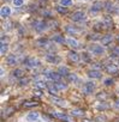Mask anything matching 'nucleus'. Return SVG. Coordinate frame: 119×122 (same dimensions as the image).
<instances>
[{
	"label": "nucleus",
	"instance_id": "1",
	"mask_svg": "<svg viewBox=\"0 0 119 122\" xmlns=\"http://www.w3.org/2000/svg\"><path fill=\"white\" fill-rule=\"evenodd\" d=\"M47 79H49V80H53V81H60L62 80V74L60 73H57V72H52V71H47V72H45V74H43Z\"/></svg>",
	"mask_w": 119,
	"mask_h": 122
},
{
	"label": "nucleus",
	"instance_id": "2",
	"mask_svg": "<svg viewBox=\"0 0 119 122\" xmlns=\"http://www.w3.org/2000/svg\"><path fill=\"white\" fill-rule=\"evenodd\" d=\"M89 51L93 53L94 55H101L105 53V48L102 46H97V44H91L89 47Z\"/></svg>",
	"mask_w": 119,
	"mask_h": 122
},
{
	"label": "nucleus",
	"instance_id": "3",
	"mask_svg": "<svg viewBox=\"0 0 119 122\" xmlns=\"http://www.w3.org/2000/svg\"><path fill=\"white\" fill-rule=\"evenodd\" d=\"M70 18H71L74 22H82V20L85 19V15H84V12H82V11H76V12H74V13L71 15Z\"/></svg>",
	"mask_w": 119,
	"mask_h": 122
},
{
	"label": "nucleus",
	"instance_id": "4",
	"mask_svg": "<svg viewBox=\"0 0 119 122\" xmlns=\"http://www.w3.org/2000/svg\"><path fill=\"white\" fill-rule=\"evenodd\" d=\"M24 65L28 66V67H30V68H34V67H37L40 65V62L35 57H27L24 60Z\"/></svg>",
	"mask_w": 119,
	"mask_h": 122
},
{
	"label": "nucleus",
	"instance_id": "5",
	"mask_svg": "<svg viewBox=\"0 0 119 122\" xmlns=\"http://www.w3.org/2000/svg\"><path fill=\"white\" fill-rule=\"evenodd\" d=\"M34 28H35V30H36L37 32H42L43 30L47 29V23L43 22V20H41V22H35V23H34Z\"/></svg>",
	"mask_w": 119,
	"mask_h": 122
},
{
	"label": "nucleus",
	"instance_id": "6",
	"mask_svg": "<svg viewBox=\"0 0 119 122\" xmlns=\"http://www.w3.org/2000/svg\"><path fill=\"white\" fill-rule=\"evenodd\" d=\"M52 115H53L54 117H57V118L64 120L65 122H72V120H71L69 116H66L65 114H62V112H57V111H53V112H52Z\"/></svg>",
	"mask_w": 119,
	"mask_h": 122
},
{
	"label": "nucleus",
	"instance_id": "7",
	"mask_svg": "<svg viewBox=\"0 0 119 122\" xmlns=\"http://www.w3.org/2000/svg\"><path fill=\"white\" fill-rule=\"evenodd\" d=\"M94 90H95V84H94L93 81H88V83L84 84V92H85L87 95L91 93Z\"/></svg>",
	"mask_w": 119,
	"mask_h": 122
},
{
	"label": "nucleus",
	"instance_id": "8",
	"mask_svg": "<svg viewBox=\"0 0 119 122\" xmlns=\"http://www.w3.org/2000/svg\"><path fill=\"white\" fill-rule=\"evenodd\" d=\"M46 61H47V62H49V64H58L59 61H60V57L57 56V55L49 54V55L46 56Z\"/></svg>",
	"mask_w": 119,
	"mask_h": 122
},
{
	"label": "nucleus",
	"instance_id": "9",
	"mask_svg": "<svg viewBox=\"0 0 119 122\" xmlns=\"http://www.w3.org/2000/svg\"><path fill=\"white\" fill-rule=\"evenodd\" d=\"M88 77L91 79H99V78H101V72L97 70H90V71H88Z\"/></svg>",
	"mask_w": 119,
	"mask_h": 122
},
{
	"label": "nucleus",
	"instance_id": "10",
	"mask_svg": "<svg viewBox=\"0 0 119 122\" xmlns=\"http://www.w3.org/2000/svg\"><path fill=\"white\" fill-rule=\"evenodd\" d=\"M10 15H11V9L9 6H3L1 10H0V16L5 18V17H9Z\"/></svg>",
	"mask_w": 119,
	"mask_h": 122
},
{
	"label": "nucleus",
	"instance_id": "11",
	"mask_svg": "<svg viewBox=\"0 0 119 122\" xmlns=\"http://www.w3.org/2000/svg\"><path fill=\"white\" fill-rule=\"evenodd\" d=\"M66 43H68L70 47H72V48H78V47H79V42H78L77 40L72 38V37L66 38Z\"/></svg>",
	"mask_w": 119,
	"mask_h": 122
},
{
	"label": "nucleus",
	"instance_id": "12",
	"mask_svg": "<svg viewBox=\"0 0 119 122\" xmlns=\"http://www.w3.org/2000/svg\"><path fill=\"white\" fill-rule=\"evenodd\" d=\"M39 120V112H29L27 115V121L28 122H35Z\"/></svg>",
	"mask_w": 119,
	"mask_h": 122
},
{
	"label": "nucleus",
	"instance_id": "13",
	"mask_svg": "<svg viewBox=\"0 0 119 122\" xmlns=\"http://www.w3.org/2000/svg\"><path fill=\"white\" fill-rule=\"evenodd\" d=\"M48 85L45 83V81H42V80H40L39 78H35V87H37V89H40V90H43V89H46Z\"/></svg>",
	"mask_w": 119,
	"mask_h": 122
},
{
	"label": "nucleus",
	"instance_id": "14",
	"mask_svg": "<svg viewBox=\"0 0 119 122\" xmlns=\"http://www.w3.org/2000/svg\"><path fill=\"white\" fill-rule=\"evenodd\" d=\"M6 64L9 66H15L17 64V59H16V55H9L6 57Z\"/></svg>",
	"mask_w": 119,
	"mask_h": 122
},
{
	"label": "nucleus",
	"instance_id": "15",
	"mask_svg": "<svg viewBox=\"0 0 119 122\" xmlns=\"http://www.w3.org/2000/svg\"><path fill=\"white\" fill-rule=\"evenodd\" d=\"M51 101H52L53 103L58 104V105H60V107H65V105H66V102H65V101L58 98V97H55V96H52V97H51Z\"/></svg>",
	"mask_w": 119,
	"mask_h": 122
},
{
	"label": "nucleus",
	"instance_id": "16",
	"mask_svg": "<svg viewBox=\"0 0 119 122\" xmlns=\"http://www.w3.org/2000/svg\"><path fill=\"white\" fill-rule=\"evenodd\" d=\"M69 57H70V60L71 61H74V62H78L79 61V59H81V56L76 53V51H69Z\"/></svg>",
	"mask_w": 119,
	"mask_h": 122
},
{
	"label": "nucleus",
	"instance_id": "17",
	"mask_svg": "<svg viewBox=\"0 0 119 122\" xmlns=\"http://www.w3.org/2000/svg\"><path fill=\"white\" fill-rule=\"evenodd\" d=\"M112 40H113V36L112 35H106V36H103L101 38V44L102 46H107V44H109L112 42Z\"/></svg>",
	"mask_w": 119,
	"mask_h": 122
},
{
	"label": "nucleus",
	"instance_id": "18",
	"mask_svg": "<svg viewBox=\"0 0 119 122\" xmlns=\"http://www.w3.org/2000/svg\"><path fill=\"white\" fill-rule=\"evenodd\" d=\"M101 9H102V4L100 1H96L91 6V12H99V11H101Z\"/></svg>",
	"mask_w": 119,
	"mask_h": 122
},
{
	"label": "nucleus",
	"instance_id": "19",
	"mask_svg": "<svg viewBox=\"0 0 119 122\" xmlns=\"http://www.w3.org/2000/svg\"><path fill=\"white\" fill-rule=\"evenodd\" d=\"M66 77H68V80L71 81V83H78V81H79L77 74H75V73H69Z\"/></svg>",
	"mask_w": 119,
	"mask_h": 122
},
{
	"label": "nucleus",
	"instance_id": "20",
	"mask_svg": "<svg viewBox=\"0 0 119 122\" xmlns=\"http://www.w3.org/2000/svg\"><path fill=\"white\" fill-rule=\"evenodd\" d=\"M47 85H48V86H47V89H48L49 93L55 96V95L58 93V87L55 86V84H54V85H53V84H47Z\"/></svg>",
	"mask_w": 119,
	"mask_h": 122
},
{
	"label": "nucleus",
	"instance_id": "21",
	"mask_svg": "<svg viewBox=\"0 0 119 122\" xmlns=\"http://www.w3.org/2000/svg\"><path fill=\"white\" fill-rule=\"evenodd\" d=\"M106 71H107L108 73H111V74H114V73H118V67L111 64V65H108V66L106 67Z\"/></svg>",
	"mask_w": 119,
	"mask_h": 122
},
{
	"label": "nucleus",
	"instance_id": "22",
	"mask_svg": "<svg viewBox=\"0 0 119 122\" xmlns=\"http://www.w3.org/2000/svg\"><path fill=\"white\" fill-rule=\"evenodd\" d=\"M58 72L60 73L62 76H68L70 73V70L68 67H65V66H60V67H59V70H58Z\"/></svg>",
	"mask_w": 119,
	"mask_h": 122
},
{
	"label": "nucleus",
	"instance_id": "23",
	"mask_svg": "<svg viewBox=\"0 0 119 122\" xmlns=\"http://www.w3.org/2000/svg\"><path fill=\"white\" fill-rule=\"evenodd\" d=\"M37 44L40 46V47H48L49 46V41L47 40V38H40L39 41H37Z\"/></svg>",
	"mask_w": 119,
	"mask_h": 122
},
{
	"label": "nucleus",
	"instance_id": "24",
	"mask_svg": "<svg viewBox=\"0 0 119 122\" xmlns=\"http://www.w3.org/2000/svg\"><path fill=\"white\" fill-rule=\"evenodd\" d=\"M7 50H9V46H7V43L1 42V47H0V54H1V55H5V54L7 53Z\"/></svg>",
	"mask_w": 119,
	"mask_h": 122
},
{
	"label": "nucleus",
	"instance_id": "25",
	"mask_svg": "<svg viewBox=\"0 0 119 122\" xmlns=\"http://www.w3.org/2000/svg\"><path fill=\"white\" fill-rule=\"evenodd\" d=\"M12 74H13L15 78H22V77L24 76V72H23L21 68H17V70H15V71L12 72Z\"/></svg>",
	"mask_w": 119,
	"mask_h": 122
},
{
	"label": "nucleus",
	"instance_id": "26",
	"mask_svg": "<svg viewBox=\"0 0 119 122\" xmlns=\"http://www.w3.org/2000/svg\"><path fill=\"white\" fill-rule=\"evenodd\" d=\"M53 41L57 42V43H64L66 40L63 36H60V35H55V36H53Z\"/></svg>",
	"mask_w": 119,
	"mask_h": 122
},
{
	"label": "nucleus",
	"instance_id": "27",
	"mask_svg": "<svg viewBox=\"0 0 119 122\" xmlns=\"http://www.w3.org/2000/svg\"><path fill=\"white\" fill-rule=\"evenodd\" d=\"M55 86L58 87V90H65L66 87H68V85L64 83V81H55Z\"/></svg>",
	"mask_w": 119,
	"mask_h": 122
},
{
	"label": "nucleus",
	"instance_id": "28",
	"mask_svg": "<svg viewBox=\"0 0 119 122\" xmlns=\"http://www.w3.org/2000/svg\"><path fill=\"white\" fill-rule=\"evenodd\" d=\"M55 10H57L59 13H60V15H65V13H68V9H66L65 6H63V5H62V6H57Z\"/></svg>",
	"mask_w": 119,
	"mask_h": 122
},
{
	"label": "nucleus",
	"instance_id": "29",
	"mask_svg": "<svg viewBox=\"0 0 119 122\" xmlns=\"http://www.w3.org/2000/svg\"><path fill=\"white\" fill-rule=\"evenodd\" d=\"M66 31L70 32V34H77V32H79L78 29H76L75 26H71V25H68L66 26Z\"/></svg>",
	"mask_w": 119,
	"mask_h": 122
},
{
	"label": "nucleus",
	"instance_id": "30",
	"mask_svg": "<svg viewBox=\"0 0 119 122\" xmlns=\"http://www.w3.org/2000/svg\"><path fill=\"white\" fill-rule=\"evenodd\" d=\"M24 108H33V107H36L37 103L34 102V101H28V102H24Z\"/></svg>",
	"mask_w": 119,
	"mask_h": 122
},
{
	"label": "nucleus",
	"instance_id": "31",
	"mask_svg": "<svg viewBox=\"0 0 119 122\" xmlns=\"http://www.w3.org/2000/svg\"><path fill=\"white\" fill-rule=\"evenodd\" d=\"M74 3H72V0H60V5L68 7V6H71Z\"/></svg>",
	"mask_w": 119,
	"mask_h": 122
},
{
	"label": "nucleus",
	"instance_id": "32",
	"mask_svg": "<svg viewBox=\"0 0 119 122\" xmlns=\"http://www.w3.org/2000/svg\"><path fill=\"white\" fill-rule=\"evenodd\" d=\"M83 111L82 110H79V109H75V110H72L71 111V115H74V116H83Z\"/></svg>",
	"mask_w": 119,
	"mask_h": 122
},
{
	"label": "nucleus",
	"instance_id": "33",
	"mask_svg": "<svg viewBox=\"0 0 119 122\" xmlns=\"http://www.w3.org/2000/svg\"><path fill=\"white\" fill-rule=\"evenodd\" d=\"M33 93H34V96H36V97H41V96H42V90L35 87V89L33 90Z\"/></svg>",
	"mask_w": 119,
	"mask_h": 122
},
{
	"label": "nucleus",
	"instance_id": "34",
	"mask_svg": "<svg viewBox=\"0 0 119 122\" xmlns=\"http://www.w3.org/2000/svg\"><path fill=\"white\" fill-rule=\"evenodd\" d=\"M105 25H106V28H111L112 26V19L109 17H106L105 18Z\"/></svg>",
	"mask_w": 119,
	"mask_h": 122
},
{
	"label": "nucleus",
	"instance_id": "35",
	"mask_svg": "<svg viewBox=\"0 0 119 122\" xmlns=\"http://www.w3.org/2000/svg\"><path fill=\"white\" fill-rule=\"evenodd\" d=\"M23 4H24V0H13V5L17 6V7L18 6H22Z\"/></svg>",
	"mask_w": 119,
	"mask_h": 122
},
{
	"label": "nucleus",
	"instance_id": "36",
	"mask_svg": "<svg viewBox=\"0 0 119 122\" xmlns=\"http://www.w3.org/2000/svg\"><path fill=\"white\" fill-rule=\"evenodd\" d=\"M82 59L84 60V61H90V56H89V54H87V53H82Z\"/></svg>",
	"mask_w": 119,
	"mask_h": 122
},
{
	"label": "nucleus",
	"instance_id": "37",
	"mask_svg": "<svg viewBox=\"0 0 119 122\" xmlns=\"http://www.w3.org/2000/svg\"><path fill=\"white\" fill-rule=\"evenodd\" d=\"M28 83H29V79H27V78L19 80V85H21V86H24V85H27Z\"/></svg>",
	"mask_w": 119,
	"mask_h": 122
},
{
	"label": "nucleus",
	"instance_id": "38",
	"mask_svg": "<svg viewBox=\"0 0 119 122\" xmlns=\"http://www.w3.org/2000/svg\"><path fill=\"white\" fill-rule=\"evenodd\" d=\"M113 79H111V78H107L106 80H105V85H107V86H111V85H113Z\"/></svg>",
	"mask_w": 119,
	"mask_h": 122
},
{
	"label": "nucleus",
	"instance_id": "39",
	"mask_svg": "<svg viewBox=\"0 0 119 122\" xmlns=\"http://www.w3.org/2000/svg\"><path fill=\"white\" fill-rule=\"evenodd\" d=\"M112 55H113V56H118V57H119V47H117V48H114V49H113Z\"/></svg>",
	"mask_w": 119,
	"mask_h": 122
},
{
	"label": "nucleus",
	"instance_id": "40",
	"mask_svg": "<svg viewBox=\"0 0 119 122\" xmlns=\"http://www.w3.org/2000/svg\"><path fill=\"white\" fill-rule=\"evenodd\" d=\"M96 121H97V122H105V121H106V117H105V116H97V117H96Z\"/></svg>",
	"mask_w": 119,
	"mask_h": 122
},
{
	"label": "nucleus",
	"instance_id": "41",
	"mask_svg": "<svg viewBox=\"0 0 119 122\" xmlns=\"http://www.w3.org/2000/svg\"><path fill=\"white\" fill-rule=\"evenodd\" d=\"M97 109H100V110L107 109V105H106V104H103V103H101V104H99V105H97Z\"/></svg>",
	"mask_w": 119,
	"mask_h": 122
},
{
	"label": "nucleus",
	"instance_id": "42",
	"mask_svg": "<svg viewBox=\"0 0 119 122\" xmlns=\"http://www.w3.org/2000/svg\"><path fill=\"white\" fill-rule=\"evenodd\" d=\"M102 26H103V24H100V23H97V24L95 25V30H101V29H102Z\"/></svg>",
	"mask_w": 119,
	"mask_h": 122
},
{
	"label": "nucleus",
	"instance_id": "43",
	"mask_svg": "<svg viewBox=\"0 0 119 122\" xmlns=\"http://www.w3.org/2000/svg\"><path fill=\"white\" fill-rule=\"evenodd\" d=\"M90 40H99L100 37L97 36V35H90V37H89Z\"/></svg>",
	"mask_w": 119,
	"mask_h": 122
},
{
	"label": "nucleus",
	"instance_id": "44",
	"mask_svg": "<svg viewBox=\"0 0 119 122\" xmlns=\"http://www.w3.org/2000/svg\"><path fill=\"white\" fill-rule=\"evenodd\" d=\"M0 72H1V76H4L5 72H4V68H3V67H1V70H0Z\"/></svg>",
	"mask_w": 119,
	"mask_h": 122
},
{
	"label": "nucleus",
	"instance_id": "45",
	"mask_svg": "<svg viewBox=\"0 0 119 122\" xmlns=\"http://www.w3.org/2000/svg\"><path fill=\"white\" fill-rule=\"evenodd\" d=\"M82 122H91V121H89V120H84V121H82Z\"/></svg>",
	"mask_w": 119,
	"mask_h": 122
},
{
	"label": "nucleus",
	"instance_id": "46",
	"mask_svg": "<svg viewBox=\"0 0 119 122\" xmlns=\"http://www.w3.org/2000/svg\"><path fill=\"white\" fill-rule=\"evenodd\" d=\"M117 105H119V101H118V102H117Z\"/></svg>",
	"mask_w": 119,
	"mask_h": 122
},
{
	"label": "nucleus",
	"instance_id": "47",
	"mask_svg": "<svg viewBox=\"0 0 119 122\" xmlns=\"http://www.w3.org/2000/svg\"><path fill=\"white\" fill-rule=\"evenodd\" d=\"M118 41H119V36H118Z\"/></svg>",
	"mask_w": 119,
	"mask_h": 122
},
{
	"label": "nucleus",
	"instance_id": "48",
	"mask_svg": "<svg viewBox=\"0 0 119 122\" xmlns=\"http://www.w3.org/2000/svg\"><path fill=\"white\" fill-rule=\"evenodd\" d=\"M118 64H119V61H118Z\"/></svg>",
	"mask_w": 119,
	"mask_h": 122
}]
</instances>
